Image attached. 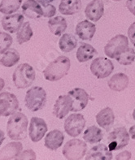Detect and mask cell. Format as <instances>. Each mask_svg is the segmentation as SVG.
I'll return each mask as SVG.
<instances>
[{"mask_svg":"<svg viewBox=\"0 0 135 160\" xmlns=\"http://www.w3.org/2000/svg\"><path fill=\"white\" fill-rule=\"evenodd\" d=\"M29 120L27 116L21 112H15L8 121L7 132L12 140H24L27 137Z\"/></svg>","mask_w":135,"mask_h":160,"instance_id":"1","label":"cell"},{"mask_svg":"<svg viewBox=\"0 0 135 160\" xmlns=\"http://www.w3.org/2000/svg\"><path fill=\"white\" fill-rule=\"evenodd\" d=\"M71 61L69 58L60 55L47 65L43 70V76L48 81H60L69 73Z\"/></svg>","mask_w":135,"mask_h":160,"instance_id":"2","label":"cell"},{"mask_svg":"<svg viewBox=\"0 0 135 160\" xmlns=\"http://www.w3.org/2000/svg\"><path fill=\"white\" fill-rule=\"evenodd\" d=\"M35 78V73L34 68L29 63H21L15 69L12 80L14 85L17 89H25L32 85Z\"/></svg>","mask_w":135,"mask_h":160,"instance_id":"3","label":"cell"},{"mask_svg":"<svg viewBox=\"0 0 135 160\" xmlns=\"http://www.w3.org/2000/svg\"><path fill=\"white\" fill-rule=\"evenodd\" d=\"M26 108L31 112L42 110L46 103V93L45 89L39 86H34L26 92L24 98Z\"/></svg>","mask_w":135,"mask_h":160,"instance_id":"4","label":"cell"},{"mask_svg":"<svg viewBox=\"0 0 135 160\" xmlns=\"http://www.w3.org/2000/svg\"><path fill=\"white\" fill-rule=\"evenodd\" d=\"M87 151V145L80 139H72L66 142L62 150L63 155L68 160L82 159Z\"/></svg>","mask_w":135,"mask_h":160,"instance_id":"5","label":"cell"},{"mask_svg":"<svg viewBox=\"0 0 135 160\" xmlns=\"http://www.w3.org/2000/svg\"><path fill=\"white\" fill-rule=\"evenodd\" d=\"M129 47V40L126 36L118 34L113 37L104 47L105 55L110 59H115Z\"/></svg>","mask_w":135,"mask_h":160,"instance_id":"6","label":"cell"},{"mask_svg":"<svg viewBox=\"0 0 135 160\" xmlns=\"http://www.w3.org/2000/svg\"><path fill=\"white\" fill-rule=\"evenodd\" d=\"M110 150H119L127 146L129 142V134L125 127L115 128L107 137Z\"/></svg>","mask_w":135,"mask_h":160,"instance_id":"7","label":"cell"},{"mask_svg":"<svg viewBox=\"0 0 135 160\" xmlns=\"http://www.w3.org/2000/svg\"><path fill=\"white\" fill-rule=\"evenodd\" d=\"M86 126V120L83 115L73 113L69 115L65 121V130L72 138H77L82 132Z\"/></svg>","mask_w":135,"mask_h":160,"instance_id":"8","label":"cell"},{"mask_svg":"<svg viewBox=\"0 0 135 160\" xmlns=\"http://www.w3.org/2000/svg\"><path fill=\"white\" fill-rule=\"evenodd\" d=\"M114 65L110 59L103 57H99L92 61L91 72L98 79H104L112 73Z\"/></svg>","mask_w":135,"mask_h":160,"instance_id":"9","label":"cell"},{"mask_svg":"<svg viewBox=\"0 0 135 160\" xmlns=\"http://www.w3.org/2000/svg\"><path fill=\"white\" fill-rule=\"evenodd\" d=\"M19 101L16 95L9 92L0 93V116H9L16 112Z\"/></svg>","mask_w":135,"mask_h":160,"instance_id":"10","label":"cell"},{"mask_svg":"<svg viewBox=\"0 0 135 160\" xmlns=\"http://www.w3.org/2000/svg\"><path fill=\"white\" fill-rule=\"evenodd\" d=\"M47 125L43 119L33 117L30 120L29 128V136L33 142H39L43 138L47 132Z\"/></svg>","mask_w":135,"mask_h":160,"instance_id":"11","label":"cell"},{"mask_svg":"<svg viewBox=\"0 0 135 160\" xmlns=\"http://www.w3.org/2000/svg\"><path fill=\"white\" fill-rule=\"evenodd\" d=\"M73 100V107L71 112H78L86 108L89 102V94L85 89L81 88H75L68 93Z\"/></svg>","mask_w":135,"mask_h":160,"instance_id":"12","label":"cell"},{"mask_svg":"<svg viewBox=\"0 0 135 160\" xmlns=\"http://www.w3.org/2000/svg\"><path fill=\"white\" fill-rule=\"evenodd\" d=\"M73 107V100L69 94L60 95L56 99L53 108V114L56 118L62 120L71 112Z\"/></svg>","mask_w":135,"mask_h":160,"instance_id":"13","label":"cell"},{"mask_svg":"<svg viewBox=\"0 0 135 160\" xmlns=\"http://www.w3.org/2000/svg\"><path fill=\"white\" fill-rule=\"evenodd\" d=\"M1 22L4 30L14 33L18 32L24 24V16L20 13L6 15L3 17Z\"/></svg>","mask_w":135,"mask_h":160,"instance_id":"14","label":"cell"},{"mask_svg":"<svg viewBox=\"0 0 135 160\" xmlns=\"http://www.w3.org/2000/svg\"><path fill=\"white\" fill-rule=\"evenodd\" d=\"M104 14V3L103 0H92L85 9L86 18L91 21H99Z\"/></svg>","mask_w":135,"mask_h":160,"instance_id":"15","label":"cell"},{"mask_svg":"<svg viewBox=\"0 0 135 160\" xmlns=\"http://www.w3.org/2000/svg\"><path fill=\"white\" fill-rule=\"evenodd\" d=\"M113 158L112 150L104 144L94 146L87 152L86 160H111Z\"/></svg>","mask_w":135,"mask_h":160,"instance_id":"16","label":"cell"},{"mask_svg":"<svg viewBox=\"0 0 135 160\" xmlns=\"http://www.w3.org/2000/svg\"><path fill=\"white\" fill-rule=\"evenodd\" d=\"M76 34L82 41L91 40L96 32V26L95 24L88 20H82L79 22L75 28Z\"/></svg>","mask_w":135,"mask_h":160,"instance_id":"17","label":"cell"},{"mask_svg":"<svg viewBox=\"0 0 135 160\" xmlns=\"http://www.w3.org/2000/svg\"><path fill=\"white\" fill-rule=\"evenodd\" d=\"M24 16L29 19H39L43 16V10L39 0H26L21 7Z\"/></svg>","mask_w":135,"mask_h":160,"instance_id":"18","label":"cell"},{"mask_svg":"<svg viewBox=\"0 0 135 160\" xmlns=\"http://www.w3.org/2000/svg\"><path fill=\"white\" fill-rule=\"evenodd\" d=\"M22 150L23 146L20 142H10L0 150V160L17 159Z\"/></svg>","mask_w":135,"mask_h":160,"instance_id":"19","label":"cell"},{"mask_svg":"<svg viewBox=\"0 0 135 160\" xmlns=\"http://www.w3.org/2000/svg\"><path fill=\"white\" fill-rule=\"evenodd\" d=\"M97 124L105 130H109L115 122V115L110 108H105L96 115Z\"/></svg>","mask_w":135,"mask_h":160,"instance_id":"20","label":"cell"},{"mask_svg":"<svg viewBox=\"0 0 135 160\" xmlns=\"http://www.w3.org/2000/svg\"><path fill=\"white\" fill-rule=\"evenodd\" d=\"M65 136L61 131L54 129L46 134L44 140V145L46 148L50 150H56L63 145Z\"/></svg>","mask_w":135,"mask_h":160,"instance_id":"21","label":"cell"},{"mask_svg":"<svg viewBox=\"0 0 135 160\" xmlns=\"http://www.w3.org/2000/svg\"><path fill=\"white\" fill-rule=\"evenodd\" d=\"M129 77L126 74L122 72L116 73L115 75L110 78L107 81V85L108 87L116 92H121L125 90L129 85Z\"/></svg>","mask_w":135,"mask_h":160,"instance_id":"22","label":"cell"},{"mask_svg":"<svg viewBox=\"0 0 135 160\" xmlns=\"http://www.w3.org/2000/svg\"><path fill=\"white\" fill-rule=\"evenodd\" d=\"M81 0H61L59 11L62 15L73 16L81 11Z\"/></svg>","mask_w":135,"mask_h":160,"instance_id":"23","label":"cell"},{"mask_svg":"<svg viewBox=\"0 0 135 160\" xmlns=\"http://www.w3.org/2000/svg\"><path fill=\"white\" fill-rule=\"evenodd\" d=\"M47 24L50 32L55 36H61L68 27L66 19L60 16L50 18L48 20Z\"/></svg>","mask_w":135,"mask_h":160,"instance_id":"24","label":"cell"},{"mask_svg":"<svg viewBox=\"0 0 135 160\" xmlns=\"http://www.w3.org/2000/svg\"><path fill=\"white\" fill-rule=\"evenodd\" d=\"M97 54H98V51L91 45L87 44V43H81L77 49L76 57L79 63H85L92 59Z\"/></svg>","mask_w":135,"mask_h":160,"instance_id":"25","label":"cell"},{"mask_svg":"<svg viewBox=\"0 0 135 160\" xmlns=\"http://www.w3.org/2000/svg\"><path fill=\"white\" fill-rule=\"evenodd\" d=\"M20 61V54L16 49H8L0 54V64L6 68L13 67Z\"/></svg>","mask_w":135,"mask_h":160,"instance_id":"26","label":"cell"},{"mask_svg":"<svg viewBox=\"0 0 135 160\" xmlns=\"http://www.w3.org/2000/svg\"><path fill=\"white\" fill-rule=\"evenodd\" d=\"M103 134L102 130L97 126H90L83 134V139L89 144H96L103 140Z\"/></svg>","mask_w":135,"mask_h":160,"instance_id":"27","label":"cell"},{"mask_svg":"<svg viewBox=\"0 0 135 160\" xmlns=\"http://www.w3.org/2000/svg\"><path fill=\"white\" fill-rule=\"evenodd\" d=\"M77 45V40L73 35L70 33H65L61 36L59 41V47L61 51L65 53L71 52L73 51Z\"/></svg>","mask_w":135,"mask_h":160,"instance_id":"28","label":"cell"},{"mask_svg":"<svg viewBox=\"0 0 135 160\" xmlns=\"http://www.w3.org/2000/svg\"><path fill=\"white\" fill-rule=\"evenodd\" d=\"M21 3L22 0H2L0 3V12L4 15L12 14L18 11Z\"/></svg>","mask_w":135,"mask_h":160,"instance_id":"29","label":"cell"},{"mask_svg":"<svg viewBox=\"0 0 135 160\" xmlns=\"http://www.w3.org/2000/svg\"><path fill=\"white\" fill-rule=\"evenodd\" d=\"M33 35H34V32H33L29 22H28V21L24 22L16 34L17 42L20 45L24 44V43L30 40Z\"/></svg>","mask_w":135,"mask_h":160,"instance_id":"30","label":"cell"},{"mask_svg":"<svg viewBox=\"0 0 135 160\" xmlns=\"http://www.w3.org/2000/svg\"><path fill=\"white\" fill-rule=\"evenodd\" d=\"M115 59L121 65L128 66L132 64L135 60V51L131 47H128L124 52L117 55Z\"/></svg>","mask_w":135,"mask_h":160,"instance_id":"31","label":"cell"},{"mask_svg":"<svg viewBox=\"0 0 135 160\" xmlns=\"http://www.w3.org/2000/svg\"><path fill=\"white\" fill-rule=\"evenodd\" d=\"M13 42L12 37L7 32H0V54L5 52L10 48Z\"/></svg>","mask_w":135,"mask_h":160,"instance_id":"32","label":"cell"},{"mask_svg":"<svg viewBox=\"0 0 135 160\" xmlns=\"http://www.w3.org/2000/svg\"><path fill=\"white\" fill-rule=\"evenodd\" d=\"M39 2H40L41 6L43 8L44 17L51 18L56 14V8L55 6H53L52 4H50V2H45L41 0H39Z\"/></svg>","mask_w":135,"mask_h":160,"instance_id":"33","label":"cell"},{"mask_svg":"<svg viewBox=\"0 0 135 160\" xmlns=\"http://www.w3.org/2000/svg\"><path fill=\"white\" fill-rule=\"evenodd\" d=\"M37 158L36 154L33 150H24L23 152L20 153V154L18 156L17 159L19 160H35Z\"/></svg>","mask_w":135,"mask_h":160,"instance_id":"34","label":"cell"},{"mask_svg":"<svg viewBox=\"0 0 135 160\" xmlns=\"http://www.w3.org/2000/svg\"><path fill=\"white\" fill-rule=\"evenodd\" d=\"M128 38L135 47V22L131 24V25L128 28Z\"/></svg>","mask_w":135,"mask_h":160,"instance_id":"35","label":"cell"},{"mask_svg":"<svg viewBox=\"0 0 135 160\" xmlns=\"http://www.w3.org/2000/svg\"><path fill=\"white\" fill-rule=\"evenodd\" d=\"M132 157L131 153L128 151V150H125V151H122L121 153L118 154L117 156L115 157V159L117 160H129Z\"/></svg>","mask_w":135,"mask_h":160,"instance_id":"36","label":"cell"},{"mask_svg":"<svg viewBox=\"0 0 135 160\" xmlns=\"http://www.w3.org/2000/svg\"><path fill=\"white\" fill-rule=\"evenodd\" d=\"M126 7L128 10L131 12L133 16H135V0H127Z\"/></svg>","mask_w":135,"mask_h":160,"instance_id":"37","label":"cell"},{"mask_svg":"<svg viewBox=\"0 0 135 160\" xmlns=\"http://www.w3.org/2000/svg\"><path fill=\"white\" fill-rule=\"evenodd\" d=\"M129 134H130V136H131L132 139L135 140V124L133 126H132L131 128H129Z\"/></svg>","mask_w":135,"mask_h":160,"instance_id":"38","label":"cell"},{"mask_svg":"<svg viewBox=\"0 0 135 160\" xmlns=\"http://www.w3.org/2000/svg\"><path fill=\"white\" fill-rule=\"evenodd\" d=\"M5 140V135H4V132H3L2 130L0 129V146L3 144V141Z\"/></svg>","mask_w":135,"mask_h":160,"instance_id":"39","label":"cell"},{"mask_svg":"<svg viewBox=\"0 0 135 160\" xmlns=\"http://www.w3.org/2000/svg\"><path fill=\"white\" fill-rule=\"evenodd\" d=\"M4 86H5V82H4V80L0 77V91H1L3 89Z\"/></svg>","mask_w":135,"mask_h":160,"instance_id":"40","label":"cell"},{"mask_svg":"<svg viewBox=\"0 0 135 160\" xmlns=\"http://www.w3.org/2000/svg\"><path fill=\"white\" fill-rule=\"evenodd\" d=\"M41 1H43V2H51L53 1H55V0H41Z\"/></svg>","mask_w":135,"mask_h":160,"instance_id":"41","label":"cell"},{"mask_svg":"<svg viewBox=\"0 0 135 160\" xmlns=\"http://www.w3.org/2000/svg\"><path fill=\"white\" fill-rule=\"evenodd\" d=\"M133 120H135V108H134V110H133Z\"/></svg>","mask_w":135,"mask_h":160,"instance_id":"42","label":"cell"},{"mask_svg":"<svg viewBox=\"0 0 135 160\" xmlns=\"http://www.w3.org/2000/svg\"><path fill=\"white\" fill-rule=\"evenodd\" d=\"M113 1H115V2H120V1H122V0H113Z\"/></svg>","mask_w":135,"mask_h":160,"instance_id":"43","label":"cell"}]
</instances>
